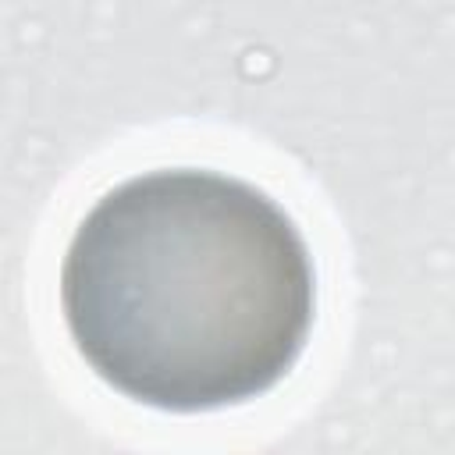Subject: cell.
Returning a JSON list of instances; mask_svg holds the SVG:
<instances>
[{
	"label": "cell",
	"instance_id": "1",
	"mask_svg": "<svg viewBox=\"0 0 455 455\" xmlns=\"http://www.w3.org/2000/svg\"><path fill=\"white\" fill-rule=\"evenodd\" d=\"M60 309L107 387L192 416L284 380L313 327L316 274L302 231L263 188L160 167L114 185L78 220Z\"/></svg>",
	"mask_w": 455,
	"mask_h": 455
}]
</instances>
